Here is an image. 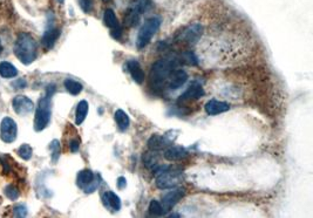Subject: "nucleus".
<instances>
[{"label":"nucleus","instance_id":"1","mask_svg":"<svg viewBox=\"0 0 313 218\" xmlns=\"http://www.w3.org/2000/svg\"><path fill=\"white\" fill-rule=\"evenodd\" d=\"M15 54L24 65H30L37 59L38 45L29 33H20L15 44Z\"/></svg>","mask_w":313,"mask_h":218},{"label":"nucleus","instance_id":"2","mask_svg":"<svg viewBox=\"0 0 313 218\" xmlns=\"http://www.w3.org/2000/svg\"><path fill=\"white\" fill-rule=\"evenodd\" d=\"M176 59H161L151 66L150 69V84L161 86L163 82L168 80L170 73L176 68Z\"/></svg>","mask_w":313,"mask_h":218},{"label":"nucleus","instance_id":"3","mask_svg":"<svg viewBox=\"0 0 313 218\" xmlns=\"http://www.w3.org/2000/svg\"><path fill=\"white\" fill-rule=\"evenodd\" d=\"M161 26V18L160 17H151L145 20L141 29L138 30L136 38V47L137 50H143L147 47L152 39V37L158 33Z\"/></svg>","mask_w":313,"mask_h":218},{"label":"nucleus","instance_id":"4","mask_svg":"<svg viewBox=\"0 0 313 218\" xmlns=\"http://www.w3.org/2000/svg\"><path fill=\"white\" fill-rule=\"evenodd\" d=\"M183 172L176 169L167 167L156 174L155 184L161 190H169L179 186L183 182Z\"/></svg>","mask_w":313,"mask_h":218},{"label":"nucleus","instance_id":"5","mask_svg":"<svg viewBox=\"0 0 313 218\" xmlns=\"http://www.w3.org/2000/svg\"><path fill=\"white\" fill-rule=\"evenodd\" d=\"M52 95L47 92L46 96L39 100L36 117H34V130L41 131L48 126L52 115Z\"/></svg>","mask_w":313,"mask_h":218},{"label":"nucleus","instance_id":"6","mask_svg":"<svg viewBox=\"0 0 313 218\" xmlns=\"http://www.w3.org/2000/svg\"><path fill=\"white\" fill-rule=\"evenodd\" d=\"M149 6H150V0H131L129 8L124 15V24L128 27L136 26Z\"/></svg>","mask_w":313,"mask_h":218},{"label":"nucleus","instance_id":"7","mask_svg":"<svg viewBox=\"0 0 313 218\" xmlns=\"http://www.w3.org/2000/svg\"><path fill=\"white\" fill-rule=\"evenodd\" d=\"M76 184L86 193H92L99 188V179L90 169H83L76 176Z\"/></svg>","mask_w":313,"mask_h":218},{"label":"nucleus","instance_id":"8","mask_svg":"<svg viewBox=\"0 0 313 218\" xmlns=\"http://www.w3.org/2000/svg\"><path fill=\"white\" fill-rule=\"evenodd\" d=\"M170 191L166 193L165 196L162 197L161 204L165 212H169V211L173 210V207L176 205L177 203L180 202L181 199L186 196V189L184 188H179V186H175V188L169 189Z\"/></svg>","mask_w":313,"mask_h":218},{"label":"nucleus","instance_id":"9","mask_svg":"<svg viewBox=\"0 0 313 218\" xmlns=\"http://www.w3.org/2000/svg\"><path fill=\"white\" fill-rule=\"evenodd\" d=\"M17 133H18V127L16 121L11 117H4L0 123V138L5 143H12L17 138Z\"/></svg>","mask_w":313,"mask_h":218},{"label":"nucleus","instance_id":"10","mask_svg":"<svg viewBox=\"0 0 313 218\" xmlns=\"http://www.w3.org/2000/svg\"><path fill=\"white\" fill-rule=\"evenodd\" d=\"M202 33H203V26L195 23L183 30V32L181 33V40L188 44H196L202 37Z\"/></svg>","mask_w":313,"mask_h":218},{"label":"nucleus","instance_id":"11","mask_svg":"<svg viewBox=\"0 0 313 218\" xmlns=\"http://www.w3.org/2000/svg\"><path fill=\"white\" fill-rule=\"evenodd\" d=\"M12 106L15 112L18 115H27L34 109V103L31 99L27 98L25 95H18L13 99Z\"/></svg>","mask_w":313,"mask_h":218},{"label":"nucleus","instance_id":"12","mask_svg":"<svg viewBox=\"0 0 313 218\" xmlns=\"http://www.w3.org/2000/svg\"><path fill=\"white\" fill-rule=\"evenodd\" d=\"M205 94L204 88L202 87L200 84H191L186 92L183 93L182 95L180 96L179 103H184V102H190L195 101V100H200L201 98H203Z\"/></svg>","mask_w":313,"mask_h":218},{"label":"nucleus","instance_id":"13","mask_svg":"<svg viewBox=\"0 0 313 218\" xmlns=\"http://www.w3.org/2000/svg\"><path fill=\"white\" fill-rule=\"evenodd\" d=\"M168 87L172 89H179L182 87V86L186 85V82L188 81V74L184 69H174V71L170 73L169 78H168Z\"/></svg>","mask_w":313,"mask_h":218},{"label":"nucleus","instance_id":"14","mask_svg":"<svg viewBox=\"0 0 313 218\" xmlns=\"http://www.w3.org/2000/svg\"><path fill=\"white\" fill-rule=\"evenodd\" d=\"M188 155H189V153H188L186 148L180 147V145H169L168 148H166L163 156L169 162H177L187 158Z\"/></svg>","mask_w":313,"mask_h":218},{"label":"nucleus","instance_id":"15","mask_svg":"<svg viewBox=\"0 0 313 218\" xmlns=\"http://www.w3.org/2000/svg\"><path fill=\"white\" fill-rule=\"evenodd\" d=\"M127 71L129 72L131 79H133L134 82H136L137 85H142L144 82L145 75L143 69H142L140 62L136 60H129L126 65Z\"/></svg>","mask_w":313,"mask_h":218},{"label":"nucleus","instance_id":"16","mask_svg":"<svg viewBox=\"0 0 313 218\" xmlns=\"http://www.w3.org/2000/svg\"><path fill=\"white\" fill-rule=\"evenodd\" d=\"M204 108L208 115L215 116V115H218V114L228 112V110L230 109V105L224 101H218V100L213 99L205 103Z\"/></svg>","mask_w":313,"mask_h":218},{"label":"nucleus","instance_id":"17","mask_svg":"<svg viewBox=\"0 0 313 218\" xmlns=\"http://www.w3.org/2000/svg\"><path fill=\"white\" fill-rule=\"evenodd\" d=\"M147 144L150 150L160 151V150L166 149V148H168L169 145H172V141H170L167 136H165V135L155 134V135H152V136H150V138H149L147 142Z\"/></svg>","mask_w":313,"mask_h":218},{"label":"nucleus","instance_id":"18","mask_svg":"<svg viewBox=\"0 0 313 218\" xmlns=\"http://www.w3.org/2000/svg\"><path fill=\"white\" fill-rule=\"evenodd\" d=\"M101 198H102L103 205L106 206L108 210L113 211V212L119 211L121 209V199L114 191H110V190H108V191H104Z\"/></svg>","mask_w":313,"mask_h":218},{"label":"nucleus","instance_id":"19","mask_svg":"<svg viewBox=\"0 0 313 218\" xmlns=\"http://www.w3.org/2000/svg\"><path fill=\"white\" fill-rule=\"evenodd\" d=\"M60 33H61L60 30L55 29V27H51V29H48L46 32H45L43 39H41V43H43L44 47L47 48V50L53 48L54 44L57 43L59 37H60Z\"/></svg>","mask_w":313,"mask_h":218},{"label":"nucleus","instance_id":"20","mask_svg":"<svg viewBox=\"0 0 313 218\" xmlns=\"http://www.w3.org/2000/svg\"><path fill=\"white\" fill-rule=\"evenodd\" d=\"M103 24H104V26H107L108 29H110L112 31L117 30L121 27L120 24H119V20H117V17L115 15V12H114L112 9L104 10Z\"/></svg>","mask_w":313,"mask_h":218},{"label":"nucleus","instance_id":"21","mask_svg":"<svg viewBox=\"0 0 313 218\" xmlns=\"http://www.w3.org/2000/svg\"><path fill=\"white\" fill-rule=\"evenodd\" d=\"M114 119L121 131H126L130 126V119L128 114L122 109H117L115 114H114Z\"/></svg>","mask_w":313,"mask_h":218},{"label":"nucleus","instance_id":"22","mask_svg":"<svg viewBox=\"0 0 313 218\" xmlns=\"http://www.w3.org/2000/svg\"><path fill=\"white\" fill-rule=\"evenodd\" d=\"M89 110V105L86 100H82L78 103L76 106V112H75V123L80 126V124L83 123V121L86 120L87 114H88Z\"/></svg>","mask_w":313,"mask_h":218},{"label":"nucleus","instance_id":"23","mask_svg":"<svg viewBox=\"0 0 313 218\" xmlns=\"http://www.w3.org/2000/svg\"><path fill=\"white\" fill-rule=\"evenodd\" d=\"M0 75L5 79L15 78L18 75V69H17L11 62L3 61L0 62Z\"/></svg>","mask_w":313,"mask_h":218},{"label":"nucleus","instance_id":"24","mask_svg":"<svg viewBox=\"0 0 313 218\" xmlns=\"http://www.w3.org/2000/svg\"><path fill=\"white\" fill-rule=\"evenodd\" d=\"M64 86H65V88L67 89V92L69 93V94H72V95H79L83 89V86L80 84V82L73 80V79H66L64 82Z\"/></svg>","mask_w":313,"mask_h":218},{"label":"nucleus","instance_id":"25","mask_svg":"<svg viewBox=\"0 0 313 218\" xmlns=\"http://www.w3.org/2000/svg\"><path fill=\"white\" fill-rule=\"evenodd\" d=\"M159 163L158 151L150 150L143 155V164L148 168H154Z\"/></svg>","mask_w":313,"mask_h":218},{"label":"nucleus","instance_id":"26","mask_svg":"<svg viewBox=\"0 0 313 218\" xmlns=\"http://www.w3.org/2000/svg\"><path fill=\"white\" fill-rule=\"evenodd\" d=\"M148 211L151 216H165L166 214L165 210H163V207H162L161 202H159V200H156V199H152L151 202L149 203Z\"/></svg>","mask_w":313,"mask_h":218},{"label":"nucleus","instance_id":"27","mask_svg":"<svg viewBox=\"0 0 313 218\" xmlns=\"http://www.w3.org/2000/svg\"><path fill=\"white\" fill-rule=\"evenodd\" d=\"M18 154H19V156L23 158V160L29 161V160H31V157H32V155H33V149H32V147H31V145H29V144H23L22 147L19 148Z\"/></svg>","mask_w":313,"mask_h":218},{"label":"nucleus","instance_id":"28","mask_svg":"<svg viewBox=\"0 0 313 218\" xmlns=\"http://www.w3.org/2000/svg\"><path fill=\"white\" fill-rule=\"evenodd\" d=\"M50 149L52 151V161H53V163H55L59 160V157H60V143H59L58 140L51 142Z\"/></svg>","mask_w":313,"mask_h":218},{"label":"nucleus","instance_id":"29","mask_svg":"<svg viewBox=\"0 0 313 218\" xmlns=\"http://www.w3.org/2000/svg\"><path fill=\"white\" fill-rule=\"evenodd\" d=\"M5 193H6V196H8L9 198L12 199V200H16L19 197V190L13 185L6 186Z\"/></svg>","mask_w":313,"mask_h":218},{"label":"nucleus","instance_id":"30","mask_svg":"<svg viewBox=\"0 0 313 218\" xmlns=\"http://www.w3.org/2000/svg\"><path fill=\"white\" fill-rule=\"evenodd\" d=\"M15 216L16 217H26L27 216V209L25 205H17L15 206Z\"/></svg>","mask_w":313,"mask_h":218},{"label":"nucleus","instance_id":"31","mask_svg":"<svg viewBox=\"0 0 313 218\" xmlns=\"http://www.w3.org/2000/svg\"><path fill=\"white\" fill-rule=\"evenodd\" d=\"M80 4L85 12H89L92 9V0H80Z\"/></svg>","mask_w":313,"mask_h":218},{"label":"nucleus","instance_id":"32","mask_svg":"<svg viewBox=\"0 0 313 218\" xmlns=\"http://www.w3.org/2000/svg\"><path fill=\"white\" fill-rule=\"evenodd\" d=\"M69 148H71L72 153H76L80 148V141L79 140H72L69 143Z\"/></svg>","mask_w":313,"mask_h":218},{"label":"nucleus","instance_id":"33","mask_svg":"<svg viewBox=\"0 0 313 218\" xmlns=\"http://www.w3.org/2000/svg\"><path fill=\"white\" fill-rule=\"evenodd\" d=\"M26 81L24 80V79H19V80H17L13 82V87H15L16 89H23L26 87Z\"/></svg>","mask_w":313,"mask_h":218},{"label":"nucleus","instance_id":"34","mask_svg":"<svg viewBox=\"0 0 313 218\" xmlns=\"http://www.w3.org/2000/svg\"><path fill=\"white\" fill-rule=\"evenodd\" d=\"M126 185H127V179L126 178L122 177V176L117 178V186H119V189H124L126 188Z\"/></svg>","mask_w":313,"mask_h":218},{"label":"nucleus","instance_id":"35","mask_svg":"<svg viewBox=\"0 0 313 218\" xmlns=\"http://www.w3.org/2000/svg\"><path fill=\"white\" fill-rule=\"evenodd\" d=\"M3 51V46H2V40H0V53H2Z\"/></svg>","mask_w":313,"mask_h":218},{"label":"nucleus","instance_id":"36","mask_svg":"<svg viewBox=\"0 0 313 218\" xmlns=\"http://www.w3.org/2000/svg\"><path fill=\"white\" fill-rule=\"evenodd\" d=\"M103 2H104V3H107V2H109V0H103Z\"/></svg>","mask_w":313,"mask_h":218},{"label":"nucleus","instance_id":"37","mask_svg":"<svg viewBox=\"0 0 313 218\" xmlns=\"http://www.w3.org/2000/svg\"><path fill=\"white\" fill-rule=\"evenodd\" d=\"M0 203H2V197H0Z\"/></svg>","mask_w":313,"mask_h":218}]
</instances>
